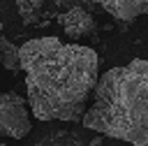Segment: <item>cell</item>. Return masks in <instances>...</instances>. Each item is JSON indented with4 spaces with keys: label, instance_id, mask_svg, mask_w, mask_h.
<instances>
[{
    "label": "cell",
    "instance_id": "cell-1",
    "mask_svg": "<svg viewBox=\"0 0 148 146\" xmlns=\"http://www.w3.org/2000/svg\"><path fill=\"white\" fill-rule=\"evenodd\" d=\"M28 107L37 121H81L99 79V56L58 37L28 39L18 49Z\"/></svg>",
    "mask_w": 148,
    "mask_h": 146
},
{
    "label": "cell",
    "instance_id": "cell-2",
    "mask_svg": "<svg viewBox=\"0 0 148 146\" xmlns=\"http://www.w3.org/2000/svg\"><path fill=\"white\" fill-rule=\"evenodd\" d=\"M81 123L111 139L148 146V60L134 58L104 72Z\"/></svg>",
    "mask_w": 148,
    "mask_h": 146
},
{
    "label": "cell",
    "instance_id": "cell-3",
    "mask_svg": "<svg viewBox=\"0 0 148 146\" xmlns=\"http://www.w3.org/2000/svg\"><path fill=\"white\" fill-rule=\"evenodd\" d=\"M30 127L32 121L25 100L14 90L0 93V134L12 139H23L30 132Z\"/></svg>",
    "mask_w": 148,
    "mask_h": 146
},
{
    "label": "cell",
    "instance_id": "cell-4",
    "mask_svg": "<svg viewBox=\"0 0 148 146\" xmlns=\"http://www.w3.org/2000/svg\"><path fill=\"white\" fill-rule=\"evenodd\" d=\"M58 23L62 25L65 35L72 37V39H83L90 32H95V19L83 5H76L67 12H62L58 16Z\"/></svg>",
    "mask_w": 148,
    "mask_h": 146
},
{
    "label": "cell",
    "instance_id": "cell-5",
    "mask_svg": "<svg viewBox=\"0 0 148 146\" xmlns=\"http://www.w3.org/2000/svg\"><path fill=\"white\" fill-rule=\"evenodd\" d=\"M118 21H134L148 14V0H92Z\"/></svg>",
    "mask_w": 148,
    "mask_h": 146
},
{
    "label": "cell",
    "instance_id": "cell-6",
    "mask_svg": "<svg viewBox=\"0 0 148 146\" xmlns=\"http://www.w3.org/2000/svg\"><path fill=\"white\" fill-rule=\"evenodd\" d=\"M0 63H2V67H5V70L14 72V74H18V70H21L18 46H16L14 42H9L2 32H0Z\"/></svg>",
    "mask_w": 148,
    "mask_h": 146
},
{
    "label": "cell",
    "instance_id": "cell-7",
    "mask_svg": "<svg viewBox=\"0 0 148 146\" xmlns=\"http://www.w3.org/2000/svg\"><path fill=\"white\" fill-rule=\"evenodd\" d=\"M35 146H79V141H76V137L72 139L69 132H49V137H44Z\"/></svg>",
    "mask_w": 148,
    "mask_h": 146
},
{
    "label": "cell",
    "instance_id": "cell-8",
    "mask_svg": "<svg viewBox=\"0 0 148 146\" xmlns=\"http://www.w3.org/2000/svg\"><path fill=\"white\" fill-rule=\"evenodd\" d=\"M16 7H18V14H21L25 21H35V16H37L39 9H42V0H18Z\"/></svg>",
    "mask_w": 148,
    "mask_h": 146
},
{
    "label": "cell",
    "instance_id": "cell-9",
    "mask_svg": "<svg viewBox=\"0 0 148 146\" xmlns=\"http://www.w3.org/2000/svg\"><path fill=\"white\" fill-rule=\"evenodd\" d=\"M88 146H102V137H95V139H92Z\"/></svg>",
    "mask_w": 148,
    "mask_h": 146
},
{
    "label": "cell",
    "instance_id": "cell-10",
    "mask_svg": "<svg viewBox=\"0 0 148 146\" xmlns=\"http://www.w3.org/2000/svg\"><path fill=\"white\" fill-rule=\"evenodd\" d=\"M0 146H7V144H0Z\"/></svg>",
    "mask_w": 148,
    "mask_h": 146
},
{
    "label": "cell",
    "instance_id": "cell-11",
    "mask_svg": "<svg viewBox=\"0 0 148 146\" xmlns=\"http://www.w3.org/2000/svg\"><path fill=\"white\" fill-rule=\"evenodd\" d=\"M0 28H2V23H0Z\"/></svg>",
    "mask_w": 148,
    "mask_h": 146
}]
</instances>
